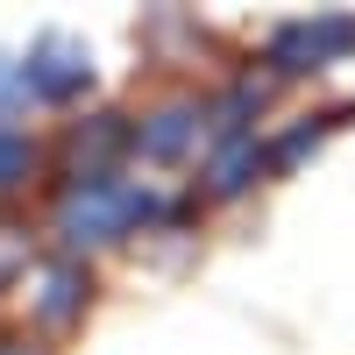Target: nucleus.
<instances>
[{"mask_svg": "<svg viewBox=\"0 0 355 355\" xmlns=\"http://www.w3.org/2000/svg\"><path fill=\"white\" fill-rule=\"evenodd\" d=\"M348 50H355V15H313V21H284L270 36V64L277 71H320Z\"/></svg>", "mask_w": 355, "mask_h": 355, "instance_id": "obj_2", "label": "nucleus"}, {"mask_svg": "<svg viewBox=\"0 0 355 355\" xmlns=\"http://www.w3.org/2000/svg\"><path fill=\"white\" fill-rule=\"evenodd\" d=\"M28 164H36V150H28V135L0 128V185H21V178H28Z\"/></svg>", "mask_w": 355, "mask_h": 355, "instance_id": "obj_8", "label": "nucleus"}, {"mask_svg": "<svg viewBox=\"0 0 355 355\" xmlns=\"http://www.w3.org/2000/svg\"><path fill=\"white\" fill-rule=\"evenodd\" d=\"M256 164H263L256 135H227V142H220V157H214V171H206V185H214V192L227 199V192H242L249 178H256Z\"/></svg>", "mask_w": 355, "mask_h": 355, "instance_id": "obj_6", "label": "nucleus"}, {"mask_svg": "<svg viewBox=\"0 0 355 355\" xmlns=\"http://www.w3.org/2000/svg\"><path fill=\"white\" fill-rule=\"evenodd\" d=\"M192 135H199V107H185V100H171V107H157L150 121L135 128V142H142V157H157V164H171V157H185V150H192Z\"/></svg>", "mask_w": 355, "mask_h": 355, "instance_id": "obj_4", "label": "nucleus"}, {"mask_svg": "<svg viewBox=\"0 0 355 355\" xmlns=\"http://www.w3.org/2000/svg\"><path fill=\"white\" fill-rule=\"evenodd\" d=\"M21 256H28V242H21V234H15V227H0V277H8V270H15V263H21Z\"/></svg>", "mask_w": 355, "mask_h": 355, "instance_id": "obj_9", "label": "nucleus"}, {"mask_svg": "<svg viewBox=\"0 0 355 355\" xmlns=\"http://www.w3.org/2000/svg\"><path fill=\"white\" fill-rule=\"evenodd\" d=\"M114 150H121V128H114V121H93V128H78V135H71V164H78V178H107L100 164H107Z\"/></svg>", "mask_w": 355, "mask_h": 355, "instance_id": "obj_7", "label": "nucleus"}, {"mask_svg": "<svg viewBox=\"0 0 355 355\" xmlns=\"http://www.w3.org/2000/svg\"><path fill=\"white\" fill-rule=\"evenodd\" d=\"M36 320H50V327H64V320H78L85 306V277L71 270V263H50V270H36Z\"/></svg>", "mask_w": 355, "mask_h": 355, "instance_id": "obj_5", "label": "nucleus"}, {"mask_svg": "<svg viewBox=\"0 0 355 355\" xmlns=\"http://www.w3.org/2000/svg\"><path fill=\"white\" fill-rule=\"evenodd\" d=\"M142 214H150V199L121 192L114 178H78V185L57 199V234H64L71 249H93V242H114V234H128Z\"/></svg>", "mask_w": 355, "mask_h": 355, "instance_id": "obj_1", "label": "nucleus"}, {"mask_svg": "<svg viewBox=\"0 0 355 355\" xmlns=\"http://www.w3.org/2000/svg\"><path fill=\"white\" fill-rule=\"evenodd\" d=\"M0 355H43V348H28V341H8V348H0Z\"/></svg>", "mask_w": 355, "mask_h": 355, "instance_id": "obj_10", "label": "nucleus"}, {"mask_svg": "<svg viewBox=\"0 0 355 355\" xmlns=\"http://www.w3.org/2000/svg\"><path fill=\"white\" fill-rule=\"evenodd\" d=\"M28 93H43V100H71L93 85V50H85L78 36H43L36 50H28Z\"/></svg>", "mask_w": 355, "mask_h": 355, "instance_id": "obj_3", "label": "nucleus"}]
</instances>
